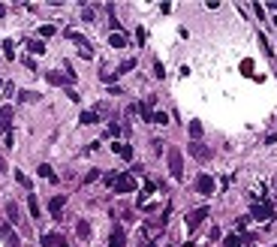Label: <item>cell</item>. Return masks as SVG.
I'll list each match as a JSON object with an SVG mask.
<instances>
[{
  "label": "cell",
  "mask_w": 277,
  "mask_h": 247,
  "mask_svg": "<svg viewBox=\"0 0 277 247\" xmlns=\"http://www.w3.org/2000/svg\"><path fill=\"white\" fill-rule=\"evenodd\" d=\"M169 172H172V178H175V181L184 178V154L178 148H169Z\"/></svg>",
  "instance_id": "1"
},
{
  "label": "cell",
  "mask_w": 277,
  "mask_h": 247,
  "mask_svg": "<svg viewBox=\"0 0 277 247\" xmlns=\"http://www.w3.org/2000/svg\"><path fill=\"white\" fill-rule=\"evenodd\" d=\"M250 217H256V220H271V217H274V205H268V202H253Z\"/></svg>",
  "instance_id": "2"
},
{
  "label": "cell",
  "mask_w": 277,
  "mask_h": 247,
  "mask_svg": "<svg viewBox=\"0 0 277 247\" xmlns=\"http://www.w3.org/2000/svg\"><path fill=\"white\" fill-rule=\"evenodd\" d=\"M112 187L118 193H133L136 190V178H133V175H118V178L112 181Z\"/></svg>",
  "instance_id": "3"
},
{
  "label": "cell",
  "mask_w": 277,
  "mask_h": 247,
  "mask_svg": "<svg viewBox=\"0 0 277 247\" xmlns=\"http://www.w3.org/2000/svg\"><path fill=\"white\" fill-rule=\"evenodd\" d=\"M208 217V208H196V211H190V214H187V229H190V232H196V229L202 226V220Z\"/></svg>",
  "instance_id": "4"
},
{
  "label": "cell",
  "mask_w": 277,
  "mask_h": 247,
  "mask_svg": "<svg viewBox=\"0 0 277 247\" xmlns=\"http://www.w3.org/2000/svg\"><path fill=\"white\" fill-rule=\"evenodd\" d=\"M66 40H73V42H76V45L81 48V55H84V58H94V51H91V42L84 40L81 33H76V30H66Z\"/></svg>",
  "instance_id": "5"
},
{
  "label": "cell",
  "mask_w": 277,
  "mask_h": 247,
  "mask_svg": "<svg viewBox=\"0 0 277 247\" xmlns=\"http://www.w3.org/2000/svg\"><path fill=\"white\" fill-rule=\"evenodd\" d=\"M190 154H193L196 157V160H211V157H214V151L211 148H208V145H202V142H190Z\"/></svg>",
  "instance_id": "6"
},
{
  "label": "cell",
  "mask_w": 277,
  "mask_h": 247,
  "mask_svg": "<svg viewBox=\"0 0 277 247\" xmlns=\"http://www.w3.org/2000/svg\"><path fill=\"white\" fill-rule=\"evenodd\" d=\"M196 190L202 193V196H211V193H214V178H211V175H199V178H196Z\"/></svg>",
  "instance_id": "7"
},
{
  "label": "cell",
  "mask_w": 277,
  "mask_h": 247,
  "mask_svg": "<svg viewBox=\"0 0 277 247\" xmlns=\"http://www.w3.org/2000/svg\"><path fill=\"white\" fill-rule=\"evenodd\" d=\"M12 127V105H0V133H9Z\"/></svg>",
  "instance_id": "8"
},
{
  "label": "cell",
  "mask_w": 277,
  "mask_h": 247,
  "mask_svg": "<svg viewBox=\"0 0 277 247\" xmlns=\"http://www.w3.org/2000/svg\"><path fill=\"white\" fill-rule=\"evenodd\" d=\"M63 205H66V196H55L48 202V211H51V217H58L60 220V214H63Z\"/></svg>",
  "instance_id": "9"
},
{
  "label": "cell",
  "mask_w": 277,
  "mask_h": 247,
  "mask_svg": "<svg viewBox=\"0 0 277 247\" xmlns=\"http://www.w3.org/2000/svg\"><path fill=\"white\" fill-rule=\"evenodd\" d=\"M0 235H3V241H6V247H19V235L12 232V226L6 223L3 229H0Z\"/></svg>",
  "instance_id": "10"
},
{
  "label": "cell",
  "mask_w": 277,
  "mask_h": 247,
  "mask_svg": "<svg viewBox=\"0 0 277 247\" xmlns=\"http://www.w3.org/2000/svg\"><path fill=\"white\" fill-rule=\"evenodd\" d=\"M151 105H154V97H148V103H142V105H133V109H136L138 115H142V121H151V118H154Z\"/></svg>",
  "instance_id": "11"
},
{
  "label": "cell",
  "mask_w": 277,
  "mask_h": 247,
  "mask_svg": "<svg viewBox=\"0 0 277 247\" xmlns=\"http://www.w3.org/2000/svg\"><path fill=\"white\" fill-rule=\"evenodd\" d=\"M109 247H127V232H124V229H115V232H112Z\"/></svg>",
  "instance_id": "12"
},
{
  "label": "cell",
  "mask_w": 277,
  "mask_h": 247,
  "mask_svg": "<svg viewBox=\"0 0 277 247\" xmlns=\"http://www.w3.org/2000/svg\"><path fill=\"white\" fill-rule=\"evenodd\" d=\"M37 172H40V178H45V181H51V184H58V175H55V169H51L48 163H42Z\"/></svg>",
  "instance_id": "13"
},
{
  "label": "cell",
  "mask_w": 277,
  "mask_h": 247,
  "mask_svg": "<svg viewBox=\"0 0 277 247\" xmlns=\"http://www.w3.org/2000/svg\"><path fill=\"white\" fill-rule=\"evenodd\" d=\"M112 151L120 157V160H133V148H130V145H118V142H115V145H112Z\"/></svg>",
  "instance_id": "14"
},
{
  "label": "cell",
  "mask_w": 277,
  "mask_h": 247,
  "mask_svg": "<svg viewBox=\"0 0 277 247\" xmlns=\"http://www.w3.org/2000/svg\"><path fill=\"white\" fill-rule=\"evenodd\" d=\"M76 232H79V238L88 241V238H91V223H88V220H79V223H76Z\"/></svg>",
  "instance_id": "15"
},
{
  "label": "cell",
  "mask_w": 277,
  "mask_h": 247,
  "mask_svg": "<svg viewBox=\"0 0 277 247\" xmlns=\"http://www.w3.org/2000/svg\"><path fill=\"white\" fill-rule=\"evenodd\" d=\"M40 241H42V247H58L63 238H60V235H55V232H48V235H42Z\"/></svg>",
  "instance_id": "16"
},
{
  "label": "cell",
  "mask_w": 277,
  "mask_h": 247,
  "mask_svg": "<svg viewBox=\"0 0 277 247\" xmlns=\"http://www.w3.org/2000/svg\"><path fill=\"white\" fill-rule=\"evenodd\" d=\"M109 42H112L115 48H124V45H127V37H124V33H120V30H115L112 37H109Z\"/></svg>",
  "instance_id": "17"
},
{
  "label": "cell",
  "mask_w": 277,
  "mask_h": 247,
  "mask_svg": "<svg viewBox=\"0 0 277 247\" xmlns=\"http://www.w3.org/2000/svg\"><path fill=\"white\" fill-rule=\"evenodd\" d=\"M27 208H30V217H40V214H42V211H40V202H37V196H33V193L27 196Z\"/></svg>",
  "instance_id": "18"
},
{
  "label": "cell",
  "mask_w": 277,
  "mask_h": 247,
  "mask_svg": "<svg viewBox=\"0 0 277 247\" xmlns=\"http://www.w3.org/2000/svg\"><path fill=\"white\" fill-rule=\"evenodd\" d=\"M190 136H193V142L202 139V121H190Z\"/></svg>",
  "instance_id": "19"
},
{
  "label": "cell",
  "mask_w": 277,
  "mask_h": 247,
  "mask_svg": "<svg viewBox=\"0 0 277 247\" xmlns=\"http://www.w3.org/2000/svg\"><path fill=\"white\" fill-rule=\"evenodd\" d=\"M6 217H9V223H19V220H21V217H19V205H15V202L6 205Z\"/></svg>",
  "instance_id": "20"
},
{
  "label": "cell",
  "mask_w": 277,
  "mask_h": 247,
  "mask_svg": "<svg viewBox=\"0 0 277 247\" xmlns=\"http://www.w3.org/2000/svg\"><path fill=\"white\" fill-rule=\"evenodd\" d=\"M45 82H51V84H69L63 73H45Z\"/></svg>",
  "instance_id": "21"
},
{
  "label": "cell",
  "mask_w": 277,
  "mask_h": 247,
  "mask_svg": "<svg viewBox=\"0 0 277 247\" xmlns=\"http://www.w3.org/2000/svg\"><path fill=\"white\" fill-rule=\"evenodd\" d=\"M27 48L33 51V55H45V42H42V40H30Z\"/></svg>",
  "instance_id": "22"
},
{
  "label": "cell",
  "mask_w": 277,
  "mask_h": 247,
  "mask_svg": "<svg viewBox=\"0 0 277 247\" xmlns=\"http://www.w3.org/2000/svg\"><path fill=\"white\" fill-rule=\"evenodd\" d=\"M79 121L84 124V127H88V124H97V121H99V115H97V112H81V118H79Z\"/></svg>",
  "instance_id": "23"
},
{
  "label": "cell",
  "mask_w": 277,
  "mask_h": 247,
  "mask_svg": "<svg viewBox=\"0 0 277 247\" xmlns=\"http://www.w3.org/2000/svg\"><path fill=\"white\" fill-rule=\"evenodd\" d=\"M3 58H6V61H12V58H15V45H12V40H6V42H3Z\"/></svg>",
  "instance_id": "24"
},
{
  "label": "cell",
  "mask_w": 277,
  "mask_h": 247,
  "mask_svg": "<svg viewBox=\"0 0 277 247\" xmlns=\"http://www.w3.org/2000/svg\"><path fill=\"white\" fill-rule=\"evenodd\" d=\"M19 100H21V103H37V100H40V94H33V91H21V94H19Z\"/></svg>",
  "instance_id": "25"
},
{
  "label": "cell",
  "mask_w": 277,
  "mask_h": 247,
  "mask_svg": "<svg viewBox=\"0 0 277 247\" xmlns=\"http://www.w3.org/2000/svg\"><path fill=\"white\" fill-rule=\"evenodd\" d=\"M133 66H136V61H133V58H130V61H124V63H120V66H118V76H120V73H130V69H133Z\"/></svg>",
  "instance_id": "26"
},
{
  "label": "cell",
  "mask_w": 277,
  "mask_h": 247,
  "mask_svg": "<svg viewBox=\"0 0 277 247\" xmlns=\"http://www.w3.org/2000/svg\"><path fill=\"white\" fill-rule=\"evenodd\" d=\"M15 181H19L21 187H27V190H30V178H27L24 172H15Z\"/></svg>",
  "instance_id": "27"
},
{
  "label": "cell",
  "mask_w": 277,
  "mask_h": 247,
  "mask_svg": "<svg viewBox=\"0 0 277 247\" xmlns=\"http://www.w3.org/2000/svg\"><path fill=\"white\" fill-rule=\"evenodd\" d=\"M151 121H154V124H169V115H166V112H154Z\"/></svg>",
  "instance_id": "28"
},
{
  "label": "cell",
  "mask_w": 277,
  "mask_h": 247,
  "mask_svg": "<svg viewBox=\"0 0 277 247\" xmlns=\"http://www.w3.org/2000/svg\"><path fill=\"white\" fill-rule=\"evenodd\" d=\"M40 37H55V27H51V24H42V27H40Z\"/></svg>",
  "instance_id": "29"
},
{
  "label": "cell",
  "mask_w": 277,
  "mask_h": 247,
  "mask_svg": "<svg viewBox=\"0 0 277 247\" xmlns=\"http://www.w3.org/2000/svg\"><path fill=\"white\" fill-rule=\"evenodd\" d=\"M241 73L250 76V73H253V61H241Z\"/></svg>",
  "instance_id": "30"
},
{
  "label": "cell",
  "mask_w": 277,
  "mask_h": 247,
  "mask_svg": "<svg viewBox=\"0 0 277 247\" xmlns=\"http://www.w3.org/2000/svg\"><path fill=\"white\" fill-rule=\"evenodd\" d=\"M81 19H84V21H94V9L84 6V9H81Z\"/></svg>",
  "instance_id": "31"
},
{
  "label": "cell",
  "mask_w": 277,
  "mask_h": 247,
  "mask_svg": "<svg viewBox=\"0 0 277 247\" xmlns=\"http://www.w3.org/2000/svg\"><path fill=\"white\" fill-rule=\"evenodd\" d=\"M154 76H157V79H163V76H166V69H163V63H160V61L154 63Z\"/></svg>",
  "instance_id": "32"
},
{
  "label": "cell",
  "mask_w": 277,
  "mask_h": 247,
  "mask_svg": "<svg viewBox=\"0 0 277 247\" xmlns=\"http://www.w3.org/2000/svg\"><path fill=\"white\" fill-rule=\"evenodd\" d=\"M97 178H99V172H97V169H94V172H88V178H84V181H88V184H94V181H97Z\"/></svg>",
  "instance_id": "33"
},
{
  "label": "cell",
  "mask_w": 277,
  "mask_h": 247,
  "mask_svg": "<svg viewBox=\"0 0 277 247\" xmlns=\"http://www.w3.org/2000/svg\"><path fill=\"white\" fill-rule=\"evenodd\" d=\"M115 79H118V73H109V69L102 73V82H115Z\"/></svg>",
  "instance_id": "34"
},
{
  "label": "cell",
  "mask_w": 277,
  "mask_h": 247,
  "mask_svg": "<svg viewBox=\"0 0 277 247\" xmlns=\"http://www.w3.org/2000/svg\"><path fill=\"white\" fill-rule=\"evenodd\" d=\"M3 172H6V163H3V160H0V175H3Z\"/></svg>",
  "instance_id": "35"
},
{
  "label": "cell",
  "mask_w": 277,
  "mask_h": 247,
  "mask_svg": "<svg viewBox=\"0 0 277 247\" xmlns=\"http://www.w3.org/2000/svg\"><path fill=\"white\" fill-rule=\"evenodd\" d=\"M58 247H69V244H66V241H60V244H58Z\"/></svg>",
  "instance_id": "36"
},
{
  "label": "cell",
  "mask_w": 277,
  "mask_h": 247,
  "mask_svg": "<svg viewBox=\"0 0 277 247\" xmlns=\"http://www.w3.org/2000/svg\"><path fill=\"white\" fill-rule=\"evenodd\" d=\"M235 247H244V244H241V241H238V244H235Z\"/></svg>",
  "instance_id": "37"
},
{
  "label": "cell",
  "mask_w": 277,
  "mask_h": 247,
  "mask_svg": "<svg viewBox=\"0 0 277 247\" xmlns=\"http://www.w3.org/2000/svg\"><path fill=\"white\" fill-rule=\"evenodd\" d=\"M0 91H3V82H0Z\"/></svg>",
  "instance_id": "38"
},
{
  "label": "cell",
  "mask_w": 277,
  "mask_h": 247,
  "mask_svg": "<svg viewBox=\"0 0 277 247\" xmlns=\"http://www.w3.org/2000/svg\"><path fill=\"white\" fill-rule=\"evenodd\" d=\"M148 247H157V244H148Z\"/></svg>",
  "instance_id": "39"
},
{
  "label": "cell",
  "mask_w": 277,
  "mask_h": 247,
  "mask_svg": "<svg viewBox=\"0 0 277 247\" xmlns=\"http://www.w3.org/2000/svg\"><path fill=\"white\" fill-rule=\"evenodd\" d=\"M274 211H277V208H274Z\"/></svg>",
  "instance_id": "40"
}]
</instances>
